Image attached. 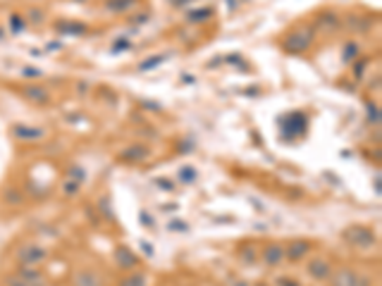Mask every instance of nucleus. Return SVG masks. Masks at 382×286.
<instances>
[{"label":"nucleus","mask_w":382,"mask_h":286,"mask_svg":"<svg viewBox=\"0 0 382 286\" xmlns=\"http://www.w3.org/2000/svg\"><path fill=\"white\" fill-rule=\"evenodd\" d=\"M12 136L19 139V141H38V139L46 136V131L38 129V127H29V124H15L12 127Z\"/></svg>","instance_id":"nucleus-10"},{"label":"nucleus","mask_w":382,"mask_h":286,"mask_svg":"<svg viewBox=\"0 0 382 286\" xmlns=\"http://www.w3.org/2000/svg\"><path fill=\"white\" fill-rule=\"evenodd\" d=\"M167 53H163V55H153V57H148V60H144L141 64H139V72H148V69H155L158 64H163L165 60H167Z\"/></svg>","instance_id":"nucleus-21"},{"label":"nucleus","mask_w":382,"mask_h":286,"mask_svg":"<svg viewBox=\"0 0 382 286\" xmlns=\"http://www.w3.org/2000/svg\"><path fill=\"white\" fill-rule=\"evenodd\" d=\"M153 184H155L158 189H163V191H175V184H172L170 179H165V176H160V179H153Z\"/></svg>","instance_id":"nucleus-31"},{"label":"nucleus","mask_w":382,"mask_h":286,"mask_svg":"<svg viewBox=\"0 0 382 286\" xmlns=\"http://www.w3.org/2000/svg\"><path fill=\"white\" fill-rule=\"evenodd\" d=\"M115 262H117V267H122V270H132V267L139 265V255L132 248H127V246H117L115 248Z\"/></svg>","instance_id":"nucleus-11"},{"label":"nucleus","mask_w":382,"mask_h":286,"mask_svg":"<svg viewBox=\"0 0 382 286\" xmlns=\"http://www.w3.org/2000/svg\"><path fill=\"white\" fill-rule=\"evenodd\" d=\"M280 131L284 141H299L308 131V114L301 110H292L284 117H280Z\"/></svg>","instance_id":"nucleus-1"},{"label":"nucleus","mask_w":382,"mask_h":286,"mask_svg":"<svg viewBox=\"0 0 382 286\" xmlns=\"http://www.w3.org/2000/svg\"><path fill=\"white\" fill-rule=\"evenodd\" d=\"M365 64H368V60H363V62H356V67H353V77H356V79H361V77L365 74Z\"/></svg>","instance_id":"nucleus-36"},{"label":"nucleus","mask_w":382,"mask_h":286,"mask_svg":"<svg viewBox=\"0 0 382 286\" xmlns=\"http://www.w3.org/2000/svg\"><path fill=\"white\" fill-rule=\"evenodd\" d=\"M275 286H301L296 279H292V277H277L275 279Z\"/></svg>","instance_id":"nucleus-34"},{"label":"nucleus","mask_w":382,"mask_h":286,"mask_svg":"<svg viewBox=\"0 0 382 286\" xmlns=\"http://www.w3.org/2000/svg\"><path fill=\"white\" fill-rule=\"evenodd\" d=\"M41 260H46V251L38 243H24L17 251V262L22 267H36Z\"/></svg>","instance_id":"nucleus-4"},{"label":"nucleus","mask_w":382,"mask_h":286,"mask_svg":"<svg viewBox=\"0 0 382 286\" xmlns=\"http://www.w3.org/2000/svg\"><path fill=\"white\" fill-rule=\"evenodd\" d=\"M306 272H308V277H313L316 282H325V279H330L332 267H330V262H327L323 255H316V257H308Z\"/></svg>","instance_id":"nucleus-5"},{"label":"nucleus","mask_w":382,"mask_h":286,"mask_svg":"<svg viewBox=\"0 0 382 286\" xmlns=\"http://www.w3.org/2000/svg\"><path fill=\"white\" fill-rule=\"evenodd\" d=\"M196 179H199V174H196V170H194V167L184 165V167L179 170V181H182V184H194Z\"/></svg>","instance_id":"nucleus-23"},{"label":"nucleus","mask_w":382,"mask_h":286,"mask_svg":"<svg viewBox=\"0 0 382 286\" xmlns=\"http://www.w3.org/2000/svg\"><path fill=\"white\" fill-rule=\"evenodd\" d=\"M232 286H251L249 282H244V279H239V282H232Z\"/></svg>","instance_id":"nucleus-44"},{"label":"nucleus","mask_w":382,"mask_h":286,"mask_svg":"<svg viewBox=\"0 0 382 286\" xmlns=\"http://www.w3.org/2000/svg\"><path fill=\"white\" fill-rule=\"evenodd\" d=\"M119 286H148V274L146 272H132L119 282Z\"/></svg>","instance_id":"nucleus-18"},{"label":"nucleus","mask_w":382,"mask_h":286,"mask_svg":"<svg viewBox=\"0 0 382 286\" xmlns=\"http://www.w3.org/2000/svg\"><path fill=\"white\" fill-rule=\"evenodd\" d=\"M347 24H349V27H353L351 31H368V22H365V19H363V17H358V15H356V17H349V19H347Z\"/></svg>","instance_id":"nucleus-27"},{"label":"nucleus","mask_w":382,"mask_h":286,"mask_svg":"<svg viewBox=\"0 0 382 286\" xmlns=\"http://www.w3.org/2000/svg\"><path fill=\"white\" fill-rule=\"evenodd\" d=\"M308 253H311V243L306 238H292L284 246V260H289V262H301Z\"/></svg>","instance_id":"nucleus-6"},{"label":"nucleus","mask_w":382,"mask_h":286,"mask_svg":"<svg viewBox=\"0 0 382 286\" xmlns=\"http://www.w3.org/2000/svg\"><path fill=\"white\" fill-rule=\"evenodd\" d=\"M148 155H150V148L146 143H132V145H127L119 153V160H124V162H144V160H148Z\"/></svg>","instance_id":"nucleus-8"},{"label":"nucleus","mask_w":382,"mask_h":286,"mask_svg":"<svg viewBox=\"0 0 382 286\" xmlns=\"http://www.w3.org/2000/svg\"><path fill=\"white\" fill-rule=\"evenodd\" d=\"M132 48V43L127 41V38H117L115 43H113V53L117 55V53H124V50H129Z\"/></svg>","instance_id":"nucleus-30"},{"label":"nucleus","mask_w":382,"mask_h":286,"mask_svg":"<svg viewBox=\"0 0 382 286\" xmlns=\"http://www.w3.org/2000/svg\"><path fill=\"white\" fill-rule=\"evenodd\" d=\"M236 2H239V0H227V7H230L232 12H234V10H236Z\"/></svg>","instance_id":"nucleus-43"},{"label":"nucleus","mask_w":382,"mask_h":286,"mask_svg":"<svg viewBox=\"0 0 382 286\" xmlns=\"http://www.w3.org/2000/svg\"><path fill=\"white\" fill-rule=\"evenodd\" d=\"M31 19H33V22H41V19H43V12H36V10H31Z\"/></svg>","instance_id":"nucleus-42"},{"label":"nucleus","mask_w":382,"mask_h":286,"mask_svg":"<svg viewBox=\"0 0 382 286\" xmlns=\"http://www.w3.org/2000/svg\"><path fill=\"white\" fill-rule=\"evenodd\" d=\"M313 27H299V29H292L284 33L282 38V50L289 53V55H299V53H306L313 43Z\"/></svg>","instance_id":"nucleus-2"},{"label":"nucleus","mask_w":382,"mask_h":286,"mask_svg":"<svg viewBox=\"0 0 382 286\" xmlns=\"http://www.w3.org/2000/svg\"><path fill=\"white\" fill-rule=\"evenodd\" d=\"M141 0H105V10L113 15H127V12H136V5Z\"/></svg>","instance_id":"nucleus-13"},{"label":"nucleus","mask_w":382,"mask_h":286,"mask_svg":"<svg viewBox=\"0 0 382 286\" xmlns=\"http://www.w3.org/2000/svg\"><path fill=\"white\" fill-rule=\"evenodd\" d=\"M342 236L351 243V246H356V248H373L375 246V234L370 231L368 227H363V224H353V227H347L344 231H342Z\"/></svg>","instance_id":"nucleus-3"},{"label":"nucleus","mask_w":382,"mask_h":286,"mask_svg":"<svg viewBox=\"0 0 382 286\" xmlns=\"http://www.w3.org/2000/svg\"><path fill=\"white\" fill-rule=\"evenodd\" d=\"M258 286H267V284H265V282H261V284H258Z\"/></svg>","instance_id":"nucleus-46"},{"label":"nucleus","mask_w":382,"mask_h":286,"mask_svg":"<svg viewBox=\"0 0 382 286\" xmlns=\"http://www.w3.org/2000/svg\"><path fill=\"white\" fill-rule=\"evenodd\" d=\"M318 27H325L327 31H337V29L342 27V19H339V15L337 12H332V10H325L318 15Z\"/></svg>","instance_id":"nucleus-16"},{"label":"nucleus","mask_w":382,"mask_h":286,"mask_svg":"<svg viewBox=\"0 0 382 286\" xmlns=\"http://www.w3.org/2000/svg\"><path fill=\"white\" fill-rule=\"evenodd\" d=\"M261 257H263V262L267 267H277V265L284 262V246L282 243H267L263 248V253H261Z\"/></svg>","instance_id":"nucleus-9"},{"label":"nucleus","mask_w":382,"mask_h":286,"mask_svg":"<svg viewBox=\"0 0 382 286\" xmlns=\"http://www.w3.org/2000/svg\"><path fill=\"white\" fill-rule=\"evenodd\" d=\"M24 284L29 286H46V279H43V274L36 270V267H19V274H17Z\"/></svg>","instance_id":"nucleus-14"},{"label":"nucleus","mask_w":382,"mask_h":286,"mask_svg":"<svg viewBox=\"0 0 382 286\" xmlns=\"http://www.w3.org/2000/svg\"><path fill=\"white\" fill-rule=\"evenodd\" d=\"M167 229H170V231H186V224H184V222H179V220H170V222H167Z\"/></svg>","instance_id":"nucleus-35"},{"label":"nucleus","mask_w":382,"mask_h":286,"mask_svg":"<svg viewBox=\"0 0 382 286\" xmlns=\"http://www.w3.org/2000/svg\"><path fill=\"white\" fill-rule=\"evenodd\" d=\"M139 217H141V224H144V227H155V220H150V215H148L146 210H141Z\"/></svg>","instance_id":"nucleus-37"},{"label":"nucleus","mask_w":382,"mask_h":286,"mask_svg":"<svg viewBox=\"0 0 382 286\" xmlns=\"http://www.w3.org/2000/svg\"><path fill=\"white\" fill-rule=\"evenodd\" d=\"M74 286H100V279L93 272H79L74 277Z\"/></svg>","instance_id":"nucleus-19"},{"label":"nucleus","mask_w":382,"mask_h":286,"mask_svg":"<svg viewBox=\"0 0 382 286\" xmlns=\"http://www.w3.org/2000/svg\"><path fill=\"white\" fill-rule=\"evenodd\" d=\"M79 2H82V0H79Z\"/></svg>","instance_id":"nucleus-47"},{"label":"nucleus","mask_w":382,"mask_h":286,"mask_svg":"<svg viewBox=\"0 0 382 286\" xmlns=\"http://www.w3.org/2000/svg\"><path fill=\"white\" fill-rule=\"evenodd\" d=\"M365 108H368V119H370V124H375V122L380 119V114H378V105H375V103H368Z\"/></svg>","instance_id":"nucleus-33"},{"label":"nucleus","mask_w":382,"mask_h":286,"mask_svg":"<svg viewBox=\"0 0 382 286\" xmlns=\"http://www.w3.org/2000/svg\"><path fill=\"white\" fill-rule=\"evenodd\" d=\"M24 79H38V77H43V72L38 69V67H31V64H27V67H22V72H19Z\"/></svg>","instance_id":"nucleus-28"},{"label":"nucleus","mask_w":382,"mask_h":286,"mask_svg":"<svg viewBox=\"0 0 382 286\" xmlns=\"http://www.w3.org/2000/svg\"><path fill=\"white\" fill-rule=\"evenodd\" d=\"M332 277V286H358V277L353 270H339L337 274H330Z\"/></svg>","instance_id":"nucleus-15"},{"label":"nucleus","mask_w":382,"mask_h":286,"mask_svg":"<svg viewBox=\"0 0 382 286\" xmlns=\"http://www.w3.org/2000/svg\"><path fill=\"white\" fill-rule=\"evenodd\" d=\"M213 17H215V7H213V5H210V7H196V10H191V12H186V19H189V22H194V24H196V22H206V19H213Z\"/></svg>","instance_id":"nucleus-17"},{"label":"nucleus","mask_w":382,"mask_h":286,"mask_svg":"<svg viewBox=\"0 0 382 286\" xmlns=\"http://www.w3.org/2000/svg\"><path fill=\"white\" fill-rule=\"evenodd\" d=\"M19 91H22V95H24L27 100L36 103V105H48V103H50V93H48V88H46V86L24 84Z\"/></svg>","instance_id":"nucleus-7"},{"label":"nucleus","mask_w":382,"mask_h":286,"mask_svg":"<svg viewBox=\"0 0 382 286\" xmlns=\"http://www.w3.org/2000/svg\"><path fill=\"white\" fill-rule=\"evenodd\" d=\"M24 29H27L24 17H22L19 12H12V15H10V31H12V33H22Z\"/></svg>","instance_id":"nucleus-22"},{"label":"nucleus","mask_w":382,"mask_h":286,"mask_svg":"<svg viewBox=\"0 0 382 286\" xmlns=\"http://www.w3.org/2000/svg\"><path fill=\"white\" fill-rule=\"evenodd\" d=\"M2 198H5L7 205H19V203H24V196H22V191H19V189H7Z\"/></svg>","instance_id":"nucleus-24"},{"label":"nucleus","mask_w":382,"mask_h":286,"mask_svg":"<svg viewBox=\"0 0 382 286\" xmlns=\"http://www.w3.org/2000/svg\"><path fill=\"white\" fill-rule=\"evenodd\" d=\"M55 31L65 33V36H84L86 33V24L84 22H74V19H60V22H55Z\"/></svg>","instance_id":"nucleus-12"},{"label":"nucleus","mask_w":382,"mask_h":286,"mask_svg":"<svg viewBox=\"0 0 382 286\" xmlns=\"http://www.w3.org/2000/svg\"><path fill=\"white\" fill-rule=\"evenodd\" d=\"M7 286H29V284H24L19 277H7Z\"/></svg>","instance_id":"nucleus-40"},{"label":"nucleus","mask_w":382,"mask_h":286,"mask_svg":"<svg viewBox=\"0 0 382 286\" xmlns=\"http://www.w3.org/2000/svg\"><path fill=\"white\" fill-rule=\"evenodd\" d=\"M191 2H194V0H170V5H172V7H179V10L186 7V5H191Z\"/></svg>","instance_id":"nucleus-39"},{"label":"nucleus","mask_w":382,"mask_h":286,"mask_svg":"<svg viewBox=\"0 0 382 286\" xmlns=\"http://www.w3.org/2000/svg\"><path fill=\"white\" fill-rule=\"evenodd\" d=\"M98 207H100V212L108 217V222H115V215L110 212V198H108V196H103V198L98 200Z\"/></svg>","instance_id":"nucleus-26"},{"label":"nucleus","mask_w":382,"mask_h":286,"mask_svg":"<svg viewBox=\"0 0 382 286\" xmlns=\"http://www.w3.org/2000/svg\"><path fill=\"white\" fill-rule=\"evenodd\" d=\"M79 186H82L79 179H65L62 191H65V196H77V193H79Z\"/></svg>","instance_id":"nucleus-25"},{"label":"nucleus","mask_w":382,"mask_h":286,"mask_svg":"<svg viewBox=\"0 0 382 286\" xmlns=\"http://www.w3.org/2000/svg\"><path fill=\"white\" fill-rule=\"evenodd\" d=\"M2 36H5V33H2V29H0V41H2Z\"/></svg>","instance_id":"nucleus-45"},{"label":"nucleus","mask_w":382,"mask_h":286,"mask_svg":"<svg viewBox=\"0 0 382 286\" xmlns=\"http://www.w3.org/2000/svg\"><path fill=\"white\" fill-rule=\"evenodd\" d=\"M141 248H144V253H146L148 257H153V255H155V251H153V246H150L148 241H141Z\"/></svg>","instance_id":"nucleus-38"},{"label":"nucleus","mask_w":382,"mask_h":286,"mask_svg":"<svg viewBox=\"0 0 382 286\" xmlns=\"http://www.w3.org/2000/svg\"><path fill=\"white\" fill-rule=\"evenodd\" d=\"M60 48H62L60 41H50V43H48V50H60Z\"/></svg>","instance_id":"nucleus-41"},{"label":"nucleus","mask_w":382,"mask_h":286,"mask_svg":"<svg viewBox=\"0 0 382 286\" xmlns=\"http://www.w3.org/2000/svg\"><path fill=\"white\" fill-rule=\"evenodd\" d=\"M227 64H236L239 69H246V62L241 60V55H227V57H222Z\"/></svg>","instance_id":"nucleus-32"},{"label":"nucleus","mask_w":382,"mask_h":286,"mask_svg":"<svg viewBox=\"0 0 382 286\" xmlns=\"http://www.w3.org/2000/svg\"><path fill=\"white\" fill-rule=\"evenodd\" d=\"M241 262H246V265H253V262H256V251H253L251 246H249V248H246V246L241 248Z\"/></svg>","instance_id":"nucleus-29"},{"label":"nucleus","mask_w":382,"mask_h":286,"mask_svg":"<svg viewBox=\"0 0 382 286\" xmlns=\"http://www.w3.org/2000/svg\"><path fill=\"white\" fill-rule=\"evenodd\" d=\"M358 55H361V46L351 41V43H347V46H344V50H342V62H347V64H349V62H353Z\"/></svg>","instance_id":"nucleus-20"}]
</instances>
